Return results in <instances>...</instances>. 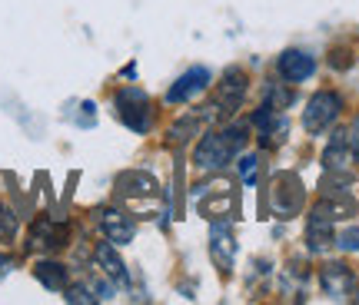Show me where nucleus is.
Masks as SVG:
<instances>
[{"label":"nucleus","instance_id":"obj_1","mask_svg":"<svg viewBox=\"0 0 359 305\" xmlns=\"http://www.w3.org/2000/svg\"><path fill=\"white\" fill-rule=\"evenodd\" d=\"M243 129L233 127V129H223V133H210L203 136V143L196 146V156H193V163L206 169V173H213V169H223V166L230 163L233 156L240 152L243 146Z\"/></svg>","mask_w":359,"mask_h":305},{"label":"nucleus","instance_id":"obj_2","mask_svg":"<svg viewBox=\"0 0 359 305\" xmlns=\"http://www.w3.org/2000/svg\"><path fill=\"white\" fill-rule=\"evenodd\" d=\"M339 106H343V100L336 97L333 90H320V93L309 100L306 116H303L306 129H309V133H323V129H326L336 116H339Z\"/></svg>","mask_w":359,"mask_h":305},{"label":"nucleus","instance_id":"obj_3","mask_svg":"<svg viewBox=\"0 0 359 305\" xmlns=\"http://www.w3.org/2000/svg\"><path fill=\"white\" fill-rule=\"evenodd\" d=\"M116 106H120V120L130 129L143 133V129L150 127V103H147V97H143L140 90H123L116 97Z\"/></svg>","mask_w":359,"mask_h":305},{"label":"nucleus","instance_id":"obj_4","mask_svg":"<svg viewBox=\"0 0 359 305\" xmlns=\"http://www.w3.org/2000/svg\"><path fill=\"white\" fill-rule=\"evenodd\" d=\"M320 285L330 299H346V295L353 292V285H356V276H353V269L343 266V262H330V266L320 269Z\"/></svg>","mask_w":359,"mask_h":305},{"label":"nucleus","instance_id":"obj_5","mask_svg":"<svg viewBox=\"0 0 359 305\" xmlns=\"http://www.w3.org/2000/svg\"><path fill=\"white\" fill-rule=\"evenodd\" d=\"M273 206H276V213L283 219H290L303 206V186H299V179L293 173H286V176L276 179V190H273Z\"/></svg>","mask_w":359,"mask_h":305},{"label":"nucleus","instance_id":"obj_6","mask_svg":"<svg viewBox=\"0 0 359 305\" xmlns=\"http://www.w3.org/2000/svg\"><path fill=\"white\" fill-rule=\"evenodd\" d=\"M333 222L336 219L323 209V206H316L313 213H309V226H306V239H309V249L313 253H320V249H326V246H333L336 236H333Z\"/></svg>","mask_w":359,"mask_h":305},{"label":"nucleus","instance_id":"obj_7","mask_svg":"<svg viewBox=\"0 0 359 305\" xmlns=\"http://www.w3.org/2000/svg\"><path fill=\"white\" fill-rule=\"evenodd\" d=\"M276 66H280L283 80H290V83H299V80H306V76L316 70V60H313L309 53H303V50H286V53H280Z\"/></svg>","mask_w":359,"mask_h":305},{"label":"nucleus","instance_id":"obj_8","mask_svg":"<svg viewBox=\"0 0 359 305\" xmlns=\"http://www.w3.org/2000/svg\"><path fill=\"white\" fill-rule=\"evenodd\" d=\"M97 222H100L103 236L110 242H130L133 239V222H130L127 213H120V209H100L97 213Z\"/></svg>","mask_w":359,"mask_h":305},{"label":"nucleus","instance_id":"obj_9","mask_svg":"<svg viewBox=\"0 0 359 305\" xmlns=\"http://www.w3.org/2000/svg\"><path fill=\"white\" fill-rule=\"evenodd\" d=\"M206 83H210V73H206L203 66H193V70H187V73H183V76L177 80V87H170L167 100H170V103L190 100L193 93H203Z\"/></svg>","mask_w":359,"mask_h":305},{"label":"nucleus","instance_id":"obj_10","mask_svg":"<svg viewBox=\"0 0 359 305\" xmlns=\"http://www.w3.org/2000/svg\"><path fill=\"white\" fill-rule=\"evenodd\" d=\"M243 93H246V76L240 73V70H233V73H226V80H223V87H219L217 93V110H236L240 103H243Z\"/></svg>","mask_w":359,"mask_h":305},{"label":"nucleus","instance_id":"obj_11","mask_svg":"<svg viewBox=\"0 0 359 305\" xmlns=\"http://www.w3.org/2000/svg\"><path fill=\"white\" fill-rule=\"evenodd\" d=\"M120 196L123 199H133V196H154L156 192V179L147 176V173H127V176H120Z\"/></svg>","mask_w":359,"mask_h":305},{"label":"nucleus","instance_id":"obj_12","mask_svg":"<svg viewBox=\"0 0 359 305\" xmlns=\"http://www.w3.org/2000/svg\"><path fill=\"white\" fill-rule=\"evenodd\" d=\"M97 262L103 266V272H107L110 279L127 282V269H123V262H120V255L114 253V246H110V242H100V246H97Z\"/></svg>","mask_w":359,"mask_h":305},{"label":"nucleus","instance_id":"obj_13","mask_svg":"<svg viewBox=\"0 0 359 305\" xmlns=\"http://www.w3.org/2000/svg\"><path fill=\"white\" fill-rule=\"evenodd\" d=\"M37 279L47 285V289H64L67 282V269L57 266V262H40L37 266Z\"/></svg>","mask_w":359,"mask_h":305},{"label":"nucleus","instance_id":"obj_14","mask_svg":"<svg viewBox=\"0 0 359 305\" xmlns=\"http://www.w3.org/2000/svg\"><path fill=\"white\" fill-rule=\"evenodd\" d=\"M13 229H17V219H13V213L0 206V239H11Z\"/></svg>","mask_w":359,"mask_h":305},{"label":"nucleus","instance_id":"obj_15","mask_svg":"<svg viewBox=\"0 0 359 305\" xmlns=\"http://www.w3.org/2000/svg\"><path fill=\"white\" fill-rule=\"evenodd\" d=\"M336 246H339V249H349V253H356L359 249V229H346V232L336 239Z\"/></svg>","mask_w":359,"mask_h":305},{"label":"nucleus","instance_id":"obj_16","mask_svg":"<svg viewBox=\"0 0 359 305\" xmlns=\"http://www.w3.org/2000/svg\"><path fill=\"white\" fill-rule=\"evenodd\" d=\"M240 173H243L246 183H253V179H257V173H259V159H257V156H246L243 163H240Z\"/></svg>","mask_w":359,"mask_h":305},{"label":"nucleus","instance_id":"obj_17","mask_svg":"<svg viewBox=\"0 0 359 305\" xmlns=\"http://www.w3.org/2000/svg\"><path fill=\"white\" fill-rule=\"evenodd\" d=\"M67 302H93V295L77 285V289H70V292H67Z\"/></svg>","mask_w":359,"mask_h":305},{"label":"nucleus","instance_id":"obj_18","mask_svg":"<svg viewBox=\"0 0 359 305\" xmlns=\"http://www.w3.org/2000/svg\"><path fill=\"white\" fill-rule=\"evenodd\" d=\"M11 259H7V255H0V279H4V276H7V272H11Z\"/></svg>","mask_w":359,"mask_h":305}]
</instances>
